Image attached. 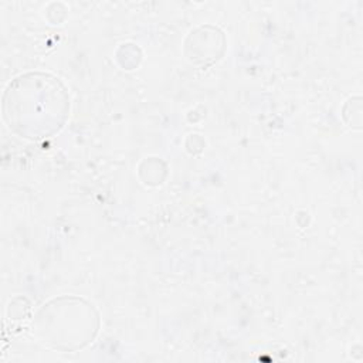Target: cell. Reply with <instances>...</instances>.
<instances>
[{
	"instance_id": "cell-1",
	"label": "cell",
	"mask_w": 363,
	"mask_h": 363,
	"mask_svg": "<svg viewBox=\"0 0 363 363\" xmlns=\"http://www.w3.org/2000/svg\"><path fill=\"white\" fill-rule=\"evenodd\" d=\"M68 95L62 84L47 74H26L9 84L3 113L9 126L24 138L43 139L62 126Z\"/></svg>"
}]
</instances>
